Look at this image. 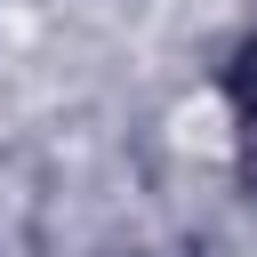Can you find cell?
I'll return each instance as SVG.
<instances>
[{
    "label": "cell",
    "mask_w": 257,
    "mask_h": 257,
    "mask_svg": "<svg viewBox=\"0 0 257 257\" xmlns=\"http://www.w3.org/2000/svg\"><path fill=\"white\" fill-rule=\"evenodd\" d=\"M233 96H241V120H249V137H257V40L241 48V72H233Z\"/></svg>",
    "instance_id": "1"
}]
</instances>
